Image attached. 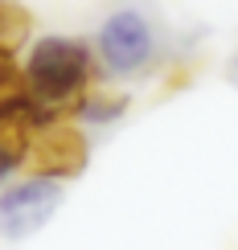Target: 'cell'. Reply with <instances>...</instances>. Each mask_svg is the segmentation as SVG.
I'll use <instances>...</instances> for the list:
<instances>
[{
    "label": "cell",
    "instance_id": "1",
    "mask_svg": "<svg viewBox=\"0 0 238 250\" xmlns=\"http://www.w3.org/2000/svg\"><path fill=\"white\" fill-rule=\"evenodd\" d=\"M90 74H95V58L78 37H37L25 54L21 82L25 95L49 111L74 107L90 95Z\"/></svg>",
    "mask_w": 238,
    "mask_h": 250
},
{
    "label": "cell",
    "instance_id": "2",
    "mask_svg": "<svg viewBox=\"0 0 238 250\" xmlns=\"http://www.w3.org/2000/svg\"><path fill=\"white\" fill-rule=\"evenodd\" d=\"M95 45H99L103 70H107L111 78L144 74L160 54L156 25H152V17L144 13V8H136V4H123L111 17H103L99 33H95Z\"/></svg>",
    "mask_w": 238,
    "mask_h": 250
},
{
    "label": "cell",
    "instance_id": "3",
    "mask_svg": "<svg viewBox=\"0 0 238 250\" xmlns=\"http://www.w3.org/2000/svg\"><path fill=\"white\" fill-rule=\"evenodd\" d=\"M62 205V176L54 172H37L25 181L8 185L0 193V234L4 238H29L33 230L54 217V209Z\"/></svg>",
    "mask_w": 238,
    "mask_h": 250
},
{
    "label": "cell",
    "instance_id": "4",
    "mask_svg": "<svg viewBox=\"0 0 238 250\" xmlns=\"http://www.w3.org/2000/svg\"><path fill=\"white\" fill-rule=\"evenodd\" d=\"M123 111H128V99L123 95H87L78 103V119L82 123H115Z\"/></svg>",
    "mask_w": 238,
    "mask_h": 250
},
{
    "label": "cell",
    "instance_id": "5",
    "mask_svg": "<svg viewBox=\"0 0 238 250\" xmlns=\"http://www.w3.org/2000/svg\"><path fill=\"white\" fill-rule=\"evenodd\" d=\"M21 160H25V135L17 127H4V123H0V185L17 172Z\"/></svg>",
    "mask_w": 238,
    "mask_h": 250
},
{
    "label": "cell",
    "instance_id": "6",
    "mask_svg": "<svg viewBox=\"0 0 238 250\" xmlns=\"http://www.w3.org/2000/svg\"><path fill=\"white\" fill-rule=\"evenodd\" d=\"M234 78H238V58H234Z\"/></svg>",
    "mask_w": 238,
    "mask_h": 250
}]
</instances>
